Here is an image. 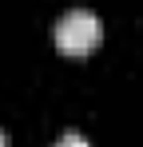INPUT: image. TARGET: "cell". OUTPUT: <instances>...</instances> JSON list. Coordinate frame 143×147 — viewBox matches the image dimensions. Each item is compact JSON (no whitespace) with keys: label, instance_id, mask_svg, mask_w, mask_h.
Here are the masks:
<instances>
[{"label":"cell","instance_id":"1","mask_svg":"<svg viewBox=\"0 0 143 147\" xmlns=\"http://www.w3.org/2000/svg\"><path fill=\"white\" fill-rule=\"evenodd\" d=\"M99 36H103V24L88 8H72V12H64L56 20V44H60V52H68V56H88L99 44Z\"/></svg>","mask_w":143,"mask_h":147},{"label":"cell","instance_id":"2","mask_svg":"<svg viewBox=\"0 0 143 147\" xmlns=\"http://www.w3.org/2000/svg\"><path fill=\"white\" fill-rule=\"evenodd\" d=\"M52 147H92V143H88V135H80V131H64Z\"/></svg>","mask_w":143,"mask_h":147},{"label":"cell","instance_id":"3","mask_svg":"<svg viewBox=\"0 0 143 147\" xmlns=\"http://www.w3.org/2000/svg\"><path fill=\"white\" fill-rule=\"evenodd\" d=\"M0 147H12V143H8V135H4V131H0Z\"/></svg>","mask_w":143,"mask_h":147}]
</instances>
